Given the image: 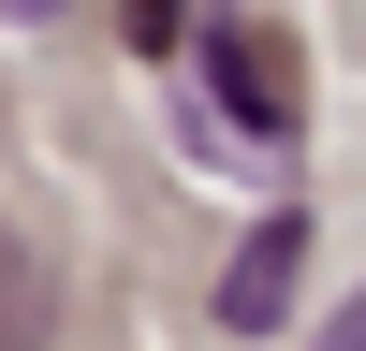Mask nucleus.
<instances>
[{"label":"nucleus","instance_id":"2","mask_svg":"<svg viewBox=\"0 0 366 351\" xmlns=\"http://www.w3.org/2000/svg\"><path fill=\"white\" fill-rule=\"evenodd\" d=\"M293 278H308V220H293V205H279V220H264L249 249L220 263V322H234V337H264V322L293 307Z\"/></svg>","mask_w":366,"mask_h":351},{"label":"nucleus","instance_id":"3","mask_svg":"<svg viewBox=\"0 0 366 351\" xmlns=\"http://www.w3.org/2000/svg\"><path fill=\"white\" fill-rule=\"evenodd\" d=\"M29 337H44V263L0 234V351H29Z\"/></svg>","mask_w":366,"mask_h":351},{"label":"nucleus","instance_id":"4","mask_svg":"<svg viewBox=\"0 0 366 351\" xmlns=\"http://www.w3.org/2000/svg\"><path fill=\"white\" fill-rule=\"evenodd\" d=\"M322 351H366V292H352V307H337V322H322Z\"/></svg>","mask_w":366,"mask_h":351},{"label":"nucleus","instance_id":"1","mask_svg":"<svg viewBox=\"0 0 366 351\" xmlns=\"http://www.w3.org/2000/svg\"><path fill=\"white\" fill-rule=\"evenodd\" d=\"M191 58H205V88H220V117H249V146H293V117H308V58H293V29L220 15V29H191Z\"/></svg>","mask_w":366,"mask_h":351}]
</instances>
